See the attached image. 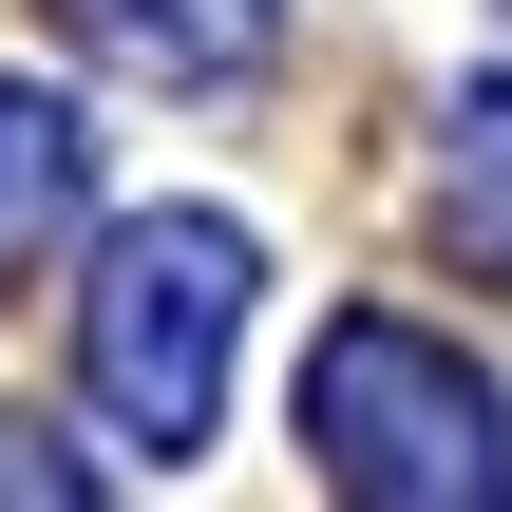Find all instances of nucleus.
Segmentation results:
<instances>
[{
  "label": "nucleus",
  "instance_id": "6",
  "mask_svg": "<svg viewBox=\"0 0 512 512\" xmlns=\"http://www.w3.org/2000/svg\"><path fill=\"white\" fill-rule=\"evenodd\" d=\"M0 494H95L76 456H38V437H0Z\"/></svg>",
  "mask_w": 512,
  "mask_h": 512
},
{
  "label": "nucleus",
  "instance_id": "2",
  "mask_svg": "<svg viewBox=\"0 0 512 512\" xmlns=\"http://www.w3.org/2000/svg\"><path fill=\"white\" fill-rule=\"evenodd\" d=\"M304 456L342 475V494L380 512H494L512 494V418L494 380L456 361V342H418V323H323V361H304Z\"/></svg>",
  "mask_w": 512,
  "mask_h": 512
},
{
  "label": "nucleus",
  "instance_id": "3",
  "mask_svg": "<svg viewBox=\"0 0 512 512\" xmlns=\"http://www.w3.org/2000/svg\"><path fill=\"white\" fill-rule=\"evenodd\" d=\"M57 38L152 76V95H228V76L285 57V0H57Z\"/></svg>",
  "mask_w": 512,
  "mask_h": 512
},
{
  "label": "nucleus",
  "instance_id": "1",
  "mask_svg": "<svg viewBox=\"0 0 512 512\" xmlns=\"http://www.w3.org/2000/svg\"><path fill=\"white\" fill-rule=\"evenodd\" d=\"M247 228L228 209H152V228H114L95 247V285H76V380H95V418L114 437H152V456H190L209 437V399H228V342H247Z\"/></svg>",
  "mask_w": 512,
  "mask_h": 512
},
{
  "label": "nucleus",
  "instance_id": "5",
  "mask_svg": "<svg viewBox=\"0 0 512 512\" xmlns=\"http://www.w3.org/2000/svg\"><path fill=\"white\" fill-rule=\"evenodd\" d=\"M437 228L512 266V95H456V133H437Z\"/></svg>",
  "mask_w": 512,
  "mask_h": 512
},
{
  "label": "nucleus",
  "instance_id": "4",
  "mask_svg": "<svg viewBox=\"0 0 512 512\" xmlns=\"http://www.w3.org/2000/svg\"><path fill=\"white\" fill-rule=\"evenodd\" d=\"M76 209H95V133H76L57 95H19V76H0V266H19V247H57Z\"/></svg>",
  "mask_w": 512,
  "mask_h": 512
}]
</instances>
